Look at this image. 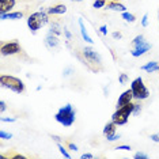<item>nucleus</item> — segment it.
I'll list each match as a JSON object with an SVG mask.
<instances>
[{
	"label": "nucleus",
	"instance_id": "obj_20",
	"mask_svg": "<svg viewBox=\"0 0 159 159\" xmlns=\"http://www.w3.org/2000/svg\"><path fill=\"white\" fill-rule=\"evenodd\" d=\"M4 158H10V159H25L23 155H20V154H8V155H3Z\"/></svg>",
	"mask_w": 159,
	"mask_h": 159
},
{
	"label": "nucleus",
	"instance_id": "obj_21",
	"mask_svg": "<svg viewBox=\"0 0 159 159\" xmlns=\"http://www.w3.org/2000/svg\"><path fill=\"white\" fill-rule=\"evenodd\" d=\"M94 8H101V7L106 6V0H97V2H94Z\"/></svg>",
	"mask_w": 159,
	"mask_h": 159
},
{
	"label": "nucleus",
	"instance_id": "obj_26",
	"mask_svg": "<svg viewBox=\"0 0 159 159\" xmlns=\"http://www.w3.org/2000/svg\"><path fill=\"white\" fill-rule=\"evenodd\" d=\"M118 80H120L121 84H125V83L128 82V76H126L125 74H121V75H120V79H118Z\"/></svg>",
	"mask_w": 159,
	"mask_h": 159
},
{
	"label": "nucleus",
	"instance_id": "obj_12",
	"mask_svg": "<svg viewBox=\"0 0 159 159\" xmlns=\"http://www.w3.org/2000/svg\"><path fill=\"white\" fill-rule=\"evenodd\" d=\"M106 7L109 10H113V11H121V12H125V6L120 4L118 2H107L106 3Z\"/></svg>",
	"mask_w": 159,
	"mask_h": 159
},
{
	"label": "nucleus",
	"instance_id": "obj_24",
	"mask_svg": "<svg viewBox=\"0 0 159 159\" xmlns=\"http://www.w3.org/2000/svg\"><path fill=\"white\" fill-rule=\"evenodd\" d=\"M11 133H7V132H4L2 129V131H0V139H11Z\"/></svg>",
	"mask_w": 159,
	"mask_h": 159
},
{
	"label": "nucleus",
	"instance_id": "obj_32",
	"mask_svg": "<svg viewBox=\"0 0 159 159\" xmlns=\"http://www.w3.org/2000/svg\"><path fill=\"white\" fill-rule=\"evenodd\" d=\"M151 139H152L154 142H159V135H151Z\"/></svg>",
	"mask_w": 159,
	"mask_h": 159
},
{
	"label": "nucleus",
	"instance_id": "obj_31",
	"mask_svg": "<svg viewBox=\"0 0 159 159\" xmlns=\"http://www.w3.org/2000/svg\"><path fill=\"white\" fill-rule=\"evenodd\" d=\"M0 106H2V107H0V110H2V111L6 110V102H4V101H2V102H0Z\"/></svg>",
	"mask_w": 159,
	"mask_h": 159
},
{
	"label": "nucleus",
	"instance_id": "obj_36",
	"mask_svg": "<svg viewBox=\"0 0 159 159\" xmlns=\"http://www.w3.org/2000/svg\"><path fill=\"white\" fill-rule=\"evenodd\" d=\"M101 30H102L103 34H106V26H102V27H101Z\"/></svg>",
	"mask_w": 159,
	"mask_h": 159
},
{
	"label": "nucleus",
	"instance_id": "obj_14",
	"mask_svg": "<svg viewBox=\"0 0 159 159\" xmlns=\"http://www.w3.org/2000/svg\"><path fill=\"white\" fill-rule=\"evenodd\" d=\"M23 16V12H6L2 14V19H20Z\"/></svg>",
	"mask_w": 159,
	"mask_h": 159
},
{
	"label": "nucleus",
	"instance_id": "obj_11",
	"mask_svg": "<svg viewBox=\"0 0 159 159\" xmlns=\"http://www.w3.org/2000/svg\"><path fill=\"white\" fill-rule=\"evenodd\" d=\"M67 11V7L64 4H57V6H53L50 7V8H48V14H50V15H55V14H64Z\"/></svg>",
	"mask_w": 159,
	"mask_h": 159
},
{
	"label": "nucleus",
	"instance_id": "obj_27",
	"mask_svg": "<svg viewBox=\"0 0 159 159\" xmlns=\"http://www.w3.org/2000/svg\"><path fill=\"white\" fill-rule=\"evenodd\" d=\"M67 147L70 148L71 151H76V150H78V147L75 146V144H72V143H67Z\"/></svg>",
	"mask_w": 159,
	"mask_h": 159
},
{
	"label": "nucleus",
	"instance_id": "obj_29",
	"mask_svg": "<svg viewBox=\"0 0 159 159\" xmlns=\"http://www.w3.org/2000/svg\"><path fill=\"white\" fill-rule=\"evenodd\" d=\"M116 150H125V151H129V150H131V147H129V146H118L117 148H116Z\"/></svg>",
	"mask_w": 159,
	"mask_h": 159
},
{
	"label": "nucleus",
	"instance_id": "obj_34",
	"mask_svg": "<svg viewBox=\"0 0 159 159\" xmlns=\"http://www.w3.org/2000/svg\"><path fill=\"white\" fill-rule=\"evenodd\" d=\"M82 158H83V159H86V158H93V155H91V154H83Z\"/></svg>",
	"mask_w": 159,
	"mask_h": 159
},
{
	"label": "nucleus",
	"instance_id": "obj_1",
	"mask_svg": "<svg viewBox=\"0 0 159 159\" xmlns=\"http://www.w3.org/2000/svg\"><path fill=\"white\" fill-rule=\"evenodd\" d=\"M55 118L57 122H60L61 125L64 126H71L76 120V111H75L74 106L72 105H66L55 114Z\"/></svg>",
	"mask_w": 159,
	"mask_h": 159
},
{
	"label": "nucleus",
	"instance_id": "obj_10",
	"mask_svg": "<svg viewBox=\"0 0 159 159\" xmlns=\"http://www.w3.org/2000/svg\"><path fill=\"white\" fill-rule=\"evenodd\" d=\"M15 6V0H0V11L2 14L10 12Z\"/></svg>",
	"mask_w": 159,
	"mask_h": 159
},
{
	"label": "nucleus",
	"instance_id": "obj_25",
	"mask_svg": "<svg viewBox=\"0 0 159 159\" xmlns=\"http://www.w3.org/2000/svg\"><path fill=\"white\" fill-rule=\"evenodd\" d=\"M142 41H144V37L143 35H137V37L133 39V42H132V45H137V44H140Z\"/></svg>",
	"mask_w": 159,
	"mask_h": 159
},
{
	"label": "nucleus",
	"instance_id": "obj_7",
	"mask_svg": "<svg viewBox=\"0 0 159 159\" xmlns=\"http://www.w3.org/2000/svg\"><path fill=\"white\" fill-rule=\"evenodd\" d=\"M20 52H22V46L16 41H10V42L2 44V55L3 56H12V55H18V53H20Z\"/></svg>",
	"mask_w": 159,
	"mask_h": 159
},
{
	"label": "nucleus",
	"instance_id": "obj_17",
	"mask_svg": "<svg viewBox=\"0 0 159 159\" xmlns=\"http://www.w3.org/2000/svg\"><path fill=\"white\" fill-rule=\"evenodd\" d=\"M79 26H80V31H82L83 38H84L87 42H90V44H93V39H91V37H90V35L87 34V31H86V27H84V25H83L82 20H79Z\"/></svg>",
	"mask_w": 159,
	"mask_h": 159
},
{
	"label": "nucleus",
	"instance_id": "obj_13",
	"mask_svg": "<svg viewBox=\"0 0 159 159\" xmlns=\"http://www.w3.org/2000/svg\"><path fill=\"white\" fill-rule=\"evenodd\" d=\"M116 128H117V124H116V122H113V121L107 122L103 128V135L109 136V135H111V133H116Z\"/></svg>",
	"mask_w": 159,
	"mask_h": 159
},
{
	"label": "nucleus",
	"instance_id": "obj_9",
	"mask_svg": "<svg viewBox=\"0 0 159 159\" xmlns=\"http://www.w3.org/2000/svg\"><path fill=\"white\" fill-rule=\"evenodd\" d=\"M132 99H133V93H132V90L129 89V90H126V91H124L120 95V98H118V101H117V107H121V106H124V105H126V103L132 102Z\"/></svg>",
	"mask_w": 159,
	"mask_h": 159
},
{
	"label": "nucleus",
	"instance_id": "obj_18",
	"mask_svg": "<svg viewBox=\"0 0 159 159\" xmlns=\"http://www.w3.org/2000/svg\"><path fill=\"white\" fill-rule=\"evenodd\" d=\"M122 18L126 20V22H135L136 20V18H135V15L133 14H129V12H122Z\"/></svg>",
	"mask_w": 159,
	"mask_h": 159
},
{
	"label": "nucleus",
	"instance_id": "obj_30",
	"mask_svg": "<svg viewBox=\"0 0 159 159\" xmlns=\"http://www.w3.org/2000/svg\"><path fill=\"white\" fill-rule=\"evenodd\" d=\"M142 25H143V26H144V27H146V26H147V25H148V20H147V15H144V16H143Z\"/></svg>",
	"mask_w": 159,
	"mask_h": 159
},
{
	"label": "nucleus",
	"instance_id": "obj_35",
	"mask_svg": "<svg viewBox=\"0 0 159 159\" xmlns=\"http://www.w3.org/2000/svg\"><path fill=\"white\" fill-rule=\"evenodd\" d=\"M113 37H114V38H117V37L120 38V37H121V34H120V33H113Z\"/></svg>",
	"mask_w": 159,
	"mask_h": 159
},
{
	"label": "nucleus",
	"instance_id": "obj_4",
	"mask_svg": "<svg viewBox=\"0 0 159 159\" xmlns=\"http://www.w3.org/2000/svg\"><path fill=\"white\" fill-rule=\"evenodd\" d=\"M46 22H48V12H34L29 16L27 26L33 33H35V31L39 30Z\"/></svg>",
	"mask_w": 159,
	"mask_h": 159
},
{
	"label": "nucleus",
	"instance_id": "obj_15",
	"mask_svg": "<svg viewBox=\"0 0 159 159\" xmlns=\"http://www.w3.org/2000/svg\"><path fill=\"white\" fill-rule=\"evenodd\" d=\"M142 70L143 71H147V72H150V74H151V72L159 70V64L157 63V61H151V63H148V64H146V66H143Z\"/></svg>",
	"mask_w": 159,
	"mask_h": 159
},
{
	"label": "nucleus",
	"instance_id": "obj_23",
	"mask_svg": "<svg viewBox=\"0 0 159 159\" xmlns=\"http://www.w3.org/2000/svg\"><path fill=\"white\" fill-rule=\"evenodd\" d=\"M140 111H142V105L140 103H135V107H133V113L132 114H139Z\"/></svg>",
	"mask_w": 159,
	"mask_h": 159
},
{
	"label": "nucleus",
	"instance_id": "obj_8",
	"mask_svg": "<svg viewBox=\"0 0 159 159\" xmlns=\"http://www.w3.org/2000/svg\"><path fill=\"white\" fill-rule=\"evenodd\" d=\"M151 49V45L150 44H147L146 41H142L140 44H137V45H133V49H132V56H135V57H139V56H142L144 55L146 52H148V50Z\"/></svg>",
	"mask_w": 159,
	"mask_h": 159
},
{
	"label": "nucleus",
	"instance_id": "obj_22",
	"mask_svg": "<svg viewBox=\"0 0 159 159\" xmlns=\"http://www.w3.org/2000/svg\"><path fill=\"white\" fill-rule=\"evenodd\" d=\"M106 139H107V140H109V142H114V140L120 139V135H117V133H111V135H109V136H106Z\"/></svg>",
	"mask_w": 159,
	"mask_h": 159
},
{
	"label": "nucleus",
	"instance_id": "obj_2",
	"mask_svg": "<svg viewBox=\"0 0 159 159\" xmlns=\"http://www.w3.org/2000/svg\"><path fill=\"white\" fill-rule=\"evenodd\" d=\"M133 107H135V103L133 102H129L121 107H117V110L111 116V121L116 122L117 125L126 124V121L129 120V116L133 113Z\"/></svg>",
	"mask_w": 159,
	"mask_h": 159
},
{
	"label": "nucleus",
	"instance_id": "obj_33",
	"mask_svg": "<svg viewBox=\"0 0 159 159\" xmlns=\"http://www.w3.org/2000/svg\"><path fill=\"white\" fill-rule=\"evenodd\" d=\"M2 121H3V122H6V121L12 122V121H15V118H2Z\"/></svg>",
	"mask_w": 159,
	"mask_h": 159
},
{
	"label": "nucleus",
	"instance_id": "obj_28",
	"mask_svg": "<svg viewBox=\"0 0 159 159\" xmlns=\"http://www.w3.org/2000/svg\"><path fill=\"white\" fill-rule=\"evenodd\" d=\"M135 158H136V159H140V158L146 159L147 155H146V154H142V152H137V154H135Z\"/></svg>",
	"mask_w": 159,
	"mask_h": 159
},
{
	"label": "nucleus",
	"instance_id": "obj_37",
	"mask_svg": "<svg viewBox=\"0 0 159 159\" xmlns=\"http://www.w3.org/2000/svg\"><path fill=\"white\" fill-rule=\"evenodd\" d=\"M78 2H80V0H78Z\"/></svg>",
	"mask_w": 159,
	"mask_h": 159
},
{
	"label": "nucleus",
	"instance_id": "obj_3",
	"mask_svg": "<svg viewBox=\"0 0 159 159\" xmlns=\"http://www.w3.org/2000/svg\"><path fill=\"white\" fill-rule=\"evenodd\" d=\"M0 82H2L3 87L12 90V91L16 93V94H20V93L25 91L23 82L15 76H11V75H2V76H0Z\"/></svg>",
	"mask_w": 159,
	"mask_h": 159
},
{
	"label": "nucleus",
	"instance_id": "obj_6",
	"mask_svg": "<svg viewBox=\"0 0 159 159\" xmlns=\"http://www.w3.org/2000/svg\"><path fill=\"white\" fill-rule=\"evenodd\" d=\"M131 90L133 93V98H136L139 101L146 99V98H148V95H150V91H148V89L144 86L142 78H136L135 80L132 82Z\"/></svg>",
	"mask_w": 159,
	"mask_h": 159
},
{
	"label": "nucleus",
	"instance_id": "obj_5",
	"mask_svg": "<svg viewBox=\"0 0 159 159\" xmlns=\"http://www.w3.org/2000/svg\"><path fill=\"white\" fill-rule=\"evenodd\" d=\"M83 56H84V59L89 63V67L91 68V70H94V71L101 70L102 60H101V56L93 48H84L83 49Z\"/></svg>",
	"mask_w": 159,
	"mask_h": 159
},
{
	"label": "nucleus",
	"instance_id": "obj_19",
	"mask_svg": "<svg viewBox=\"0 0 159 159\" xmlns=\"http://www.w3.org/2000/svg\"><path fill=\"white\" fill-rule=\"evenodd\" d=\"M57 147H59L60 152H61V154H63V155H64V157H66V158H71V155H70V152H68V151H67V148H66V147H63V146H61V144H60L59 142H57Z\"/></svg>",
	"mask_w": 159,
	"mask_h": 159
},
{
	"label": "nucleus",
	"instance_id": "obj_16",
	"mask_svg": "<svg viewBox=\"0 0 159 159\" xmlns=\"http://www.w3.org/2000/svg\"><path fill=\"white\" fill-rule=\"evenodd\" d=\"M46 45H48L49 48H56V46L59 45V41H57V38L55 35L49 34L48 37H46Z\"/></svg>",
	"mask_w": 159,
	"mask_h": 159
}]
</instances>
